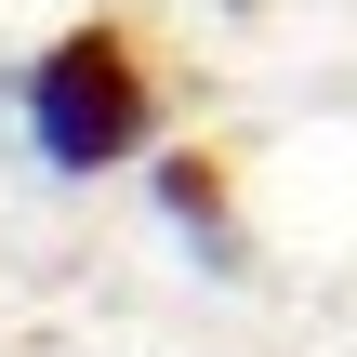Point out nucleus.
<instances>
[{
    "instance_id": "1",
    "label": "nucleus",
    "mask_w": 357,
    "mask_h": 357,
    "mask_svg": "<svg viewBox=\"0 0 357 357\" xmlns=\"http://www.w3.org/2000/svg\"><path fill=\"white\" fill-rule=\"evenodd\" d=\"M13 132H26V159H40L53 185L132 172V159L159 146V79H146V53H132L119 26H66V40L26 53V79H13Z\"/></svg>"
},
{
    "instance_id": "2",
    "label": "nucleus",
    "mask_w": 357,
    "mask_h": 357,
    "mask_svg": "<svg viewBox=\"0 0 357 357\" xmlns=\"http://www.w3.org/2000/svg\"><path fill=\"white\" fill-rule=\"evenodd\" d=\"M159 212H172V238H199L212 265H238V238H225V185H212V159H159Z\"/></svg>"
}]
</instances>
